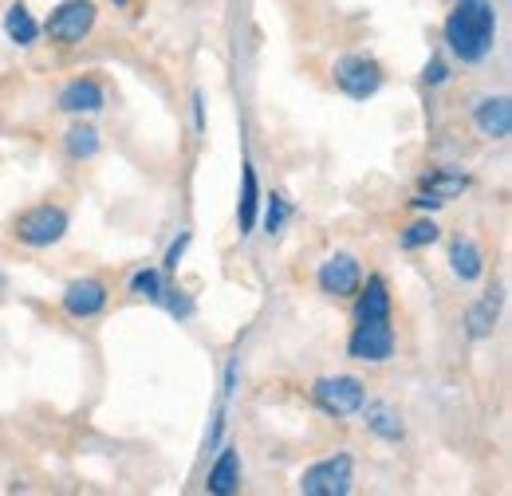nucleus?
Instances as JSON below:
<instances>
[{
	"instance_id": "obj_14",
	"label": "nucleus",
	"mask_w": 512,
	"mask_h": 496,
	"mask_svg": "<svg viewBox=\"0 0 512 496\" xmlns=\"http://www.w3.org/2000/svg\"><path fill=\"white\" fill-rule=\"evenodd\" d=\"M4 36L12 40V44H20V48H32L36 40H40V24H36V16L28 12V4H12L8 12H4Z\"/></svg>"
},
{
	"instance_id": "obj_12",
	"label": "nucleus",
	"mask_w": 512,
	"mask_h": 496,
	"mask_svg": "<svg viewBox=\"0 0 512 496\" xmlns=\"http://www.w3.org/2000/svg\"><path fill=\"white\" fill-rule=\"evenodd\" d=\"M205 489L213 496H233L241 489V453H237V449H221V453H217V461L209 465Z\"/></svg>"
},
{
	"instance_id": "obj_22",
	"label": "nucleus",
	"mask_w": 512,
	"mask_h": 496,
	"mask_svg": "<svg viewBox=\"0 0 512 496\" xmlns=\"http://www.w3.org/2000/svg\"><path fill=\"white\" fill-rule=\"evenodd\" d=\"M288 217H292L288 197H284V193H272V197H268V209H264V229H268V237H276Z\"/></svg>"
},
{
	"instance_id": "obj_1",
	"label": "nucleus",
	"mask_w": 512,
	"mask_h": 496,
	"mask_svg": "<svg viewBox=\"0 0 512 496\" xmlns=\"http://www.w3.org/2000/svg\"><path fill=\"white\" fill-rule=\"evenodd\" d=\"M449 52L461 63H481L493 56L497 44V8L493 0H457V8L442 24Z\"/></svg>"
},
{
	"instance_id": "obj_20",
	"label": "nucleus",
	"mask_w": 512,
	"mask_h": 496,
	"mask_svg": "<svg viewBox=\"0 0 512 496\" xmlns=\"http://www.w3.org/2000/svg\"><path fill=\"white\" fill-rule=\"evenodd\" d=\"M162 292H166V284H162V272L158 268H142V272L130 276V296L150 300V304H162Z\"/></svg>"
},
{
	"instance_id": "obj_21",
	"label": "nucleus",
	"mask_w": 512,
	"mask_h": 496,
	"mask_svg": "<svg viewBox=\"0 0 512 496\" xmlns=\"http://www.w3.org/2000/svg\"><path fill=\"white\" fill-rule=\"evenodd\" d=\"M465 186H469V178H465L461 170H438V174H430V178L422 182V189H426V193H434V197H442V201L457 197Z\"/></svg>"
},
{
	"instance_id": "obj_8",
	"label": "nucleus",
	"mask_w": 512,
	"mask_h": 496,
	"mask_svg": "<svg viewBox=\"0 0 512 496\" xmlns=\"http://www.w3.org/2000/svg\"><path fill=\"white\" fill-rule=\"evenodd\" d=\"M316 280H320V288L327 296H355L363 272H359V260L351 252H335V256H327L320 264Z\"/></svg>"
},
{
	"instance_id": "obj_10",
	"label": "nucleus",
	"mask_w": 512,
	"mask_h": 496,
	"mask_svg": "<svg viewBox=\"0 0 512 496\" xmlns=\"http://www.w3.org/2000/svg\"><path fill=\"white\" fill-rule=\"evenodd\" d=\"M473 123L485 138H509L512 130V103L505 95H489L473 107Z\"/></svg>"
},
{
	"instance_id": "obj_18",
	"label": "nucleus",
	"mask_w": 512,
	"mask_h": 496,
	"mask_svg": "<svg viewBox=\"0 0 512 496\" xmlns=\"http://www.w3.org/2000/svg\"><path fill=\"white\" fill-rule=\"evenodd\" d=\"M363 406H367V402H363ZM363 418H367V430L375 437H383V441H398V437H402V418H398V410L386 406V402H371Z\"/></svg>"
},
{
	"instance_id": "obj_6",
	"label": "nucleus",
	"mask_w": 512,
	"mask_h": 496,
	"mask_svg": "<svg viewBox=\"0 0 512 496\" xmlns=\"http://www.w3.org/2000/svg\"><path fill=\"white\" fill-rule=\"evenodd\" d=\"M335 87L351 99H371L383 87V67L371 56H343L335 63Z\"/></svg>"
},
{
	"instance_id": "obj_5",
	"label": "nucleus",
	"mask_w": 512,
	"mask_h": 496,
	"mask_svg": "<svg viewBox=\"0 0 512 496\" xmlns=\"http://www.w3.org/2000/svg\"><path fill=\"white\" fill-rule=\"evenodd\" d=\"M351 457L335 453L327 461H316L304 477H300V493L304 496H347L351 493Z\"/></svg>"
},
{
	"instance_id": "obj_3",
	"label": "nucleus",
	"mask_w": 512,
	"mask_h": 496,
	"mask_svg": "<svg viewBox=\"0 0 512 496\" xmlns=\"http://www.w3.org/2000/svg\"><path fill=\"white\" fill-rule=\"evenodd\" d=\"M312 398H316V406H320L323 414H331V418H351V414L363 410L367 390H363V382L351 378V374H327V378H320V382L312 386Z\"/></svg>"
},
{
	"instance_id": "obj_7",
	"label": "nucleus",
	"mask_w": 512,
	"mask_h": 496,
	"mask_svg": "<svg viewBox=\"0 0 512 496\" xmlns=\"http://www.w3.org/2000/svg\"><path fill=\"white\" fill-rule=\"evenodd\" d=\"M351 359L359 363H386L394 355V331H390V319H359L351 343H347Z\"/></svg>"
},
{
	"instance_id": "obj_29",
	"label": "nucleus",
	"mask_w": 512,
	"mask_h": 496,
	"mask_svg": "<svg viewBox=\"0 0 512 496\" xmlns=\"http://www.w3.org/2000/svg\"><path fill=\"white\" fill-rule=\"evenodd\" d=\"M115 4H130V0H115Z\"/></svg>"
},
{
	"instance_id": "obj_9",
	"label": "nucleus",
	"mask_w": 512,
	"mask_h": 496,
	"mask_svg": "<svg viewBox=\"0 0 512 496\" xmlns=\"http://www.w3.org/2000/svg\"><path fill=\"white\" fill-rule=\"evenodd\" d=\"M107 308V284L103 280H75L67 284L64 292V311L71 319H95L99 311Z\"/></svg>"
},
{
	"instance_id": "obj_17",
	"label": "nucleus",
	"mask_w": 512,
	"mask_h": 496,
	"mask_svg": "<svg viewBox=\"0 0 512 496\" xmlns=\"http://www.w3.org/2000/svg\"><path fill=\"white\" fill-rule=\"evenodd\" d=\"M355 319H390V292H386L383 276H371L363 296H359V308H355Z\"/></svg>"
},
{
	"instance_id": "obj_13",
	"label": "nucleus",
	"mask_w": 512,
	"mask_h": 496,
	"mask_svg": "<svg viewBox=\"0 0 512 496\" xmlns=\"http://www.w3.org/2000/svg\"><path fill=\"white\" fill-rule=\"evenodd\" d=\"M449 264H453V276H457L461 284H473V280H481V272H485V256H481V248L473 245L469 237H457V241L449 245Z\"/></svg>"
},
{
	"instance_id": "obj_4",
	"label": "nucleus",
	"mask_w": 512,
	"mask_h": 496,
	"mask_svg": "<svg viewBox=\"0 0 512 496\" xmlns=\"http://www.w3.org/2000/svg\"><path fill=\"white\" fill-rule=\"evenodd\" d=\"M95 20H99L95 0H64V4H56V12L48 16L44 32H48L56 44H83V40L91 36Z\"/></svg>"
},
{
	"instance_id": "obj_15",
	"label": "nucleus",
	"mask_w": 512,
	"mask_h": 496,
	"mask_svg": "<svg viewBox=\"0 0 512 496\" xmlns=\"http://www.w3.org/2000/svg\"><path fill=\"white\" fill-rule=\"evenodd\" d=\"M497 315H501V292H485V296L469 308V315H465L469 335H473V339H489L493 327H497Z\"/></svg>"
},
{
	"instance_id": "obj_16",
	"label": "nucleus",
	"mask_w": 512,
	"mask_h": 496,
	"mask_svg": "<svg viewBox=\"0 0 512 496\" xmlns=\"http://www.w3.org/2000/svg\"><path fill=\"white\" fill-rule=\"evenodd\" d=\"M256 209H260V189H256V170L245 162L241 166V201H237V225H241V237L253 233L256 225Z\"/></svg>"
},
{
	"instance_id": "obj_26",
	"label": "nucleus",
	"mask_w": 512,
	"mask_h": 496,
	"mask_svg": "<svg viewBox=\"0 0 512 496\" xmlns=\"http://www.w3.org/2000/svg\"><path fill=\"white\" fill-rule=\"evenodd\" d=\"M446 75H449V67L442 60H438V56H434V60L426 63V71H422V79H426V83H430V87H438V83H446Z\"/></svg>"
},
{
	"instance_id": "obj_23",
	"label": "nucleus",
	"mask_w": 512,
	"mask_h": 496,
	"mask_svg": "<svg viewBox=\"0 0 512 496\" xmlns=\"http://www.w3.org/2000/svg\"><path fill=\"white\" fill-rule=\"evenodd\" d=\"M438 233H442V229H438V225H434L430 217H426V221H414V225H410V229L402 233V248H426V245H434V241H438Z\"/></svg>"
},
{
	"instance_id": "obj_19",
	"label": "nucleus",
	"mask_w": 512,
	"mask_h": 496,
	"mask_svg": "<svg viewBox=\"0 0 512 496\" xmlns=\"http://www.w3.org/2000/svg\"><path fill=\"white\" fill-rule=\"evenodd\" d=\"M64 142H67V154H71L75 162H87V158H95V154H99V130H95V126H87V123L71 126Z\"/></svg>"
},
{
	"instance_id": "obj_25",
	"label": "nucleus",
	"mask_w": 512,
	"mask_h": 496,
	"mask_svg": "<svg viewBox=\"0 0 512 496\" xmlns=\"http://www.w3.org/2000/svg\"><path fill=\"white\" fill-rule=\"evenodd\" d=\"M186 245H190V233H182V237H178V241L170 245V252H166V260H162V264H166V272H178V260H182V252H186Z\"/></svg>"
},
{
	"instance_id": "obj_28",
	"label": "nucleus",
	"mask_w": 512,
	"mask_h": 496,
	"mask_svg": "<svg viewBox=\"0 0 512 496\" xmlns=\"http://www.w3.org/2000/svg\"><path fill=\"white\" fill-rule=\"evenodd\" d=\"M193 126L205 130V95L201 91H193Z\"/></svg>"
},
{
	"instance_id": "obj_11",
	"label": "nucleus",
	"mask_w": 512,
	"mask_h": 496,
	"mask_svg": "<svg viewBox=\"0 0 512 496\" xmlns=\"http://www.w3.org/2000/svg\"><path fill=\"white\" fill-rule=\"evenodd\" d=\"M103 103H107V95H103L99 79H75L60 91V111L67 115H95V111H103Z\"/></svg>"
},
{
	"instance_id": "obj_24",
	"label": "nucleus",
	"mask_w": 512,
	"mask_h": 496,
	"mask_svg": "<svg viewBox=\"0 0 512 496\" xmlns=\"http://www.w3.org/2000/svg\"><path fill=\"white\" fill-rule=\"evenodd\" d=\"M162 304H166V311H170L174 319H190L193 315V300L182 288H166V292H162Z\"/></svg>"
},
{
	"instance_id": "obj_27",
	"label": "nucleus",
	"mask_w": 512,
	"mask_h": 496,
	"mask_svg": "<svg viewBox=\"0 0 512 496\" xmlns=\"http://www.w3.org/2000/svg\"><path fill=\"white\" fill-rule=\"evenodd\" d=\"M410 205H418V209H430V213H434V209H442V205H446V201H442V197H434V193H426V189H422V193H418V197H414V201H410Z\"/></svg>"
},
{
	"instance_id": "obj_2",
	"label": "nucleus",
	"mask_w": 512,
	"mask_h": 496,
	"mask_svg": "<svg viewBox=\"0 0 512 496\" xmlns=\"http://www.w3.org/2000/svg\"><path fill=\"white\" fill-rule=\"evenodd\" d=\"M67 233V213L60 205H32L16 217V241L28 248H52L64 241Z\"/></svg>"
}]
</instances>
